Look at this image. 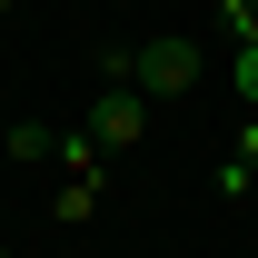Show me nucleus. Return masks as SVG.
I'll return each mask as SVG.
<instances>
[{
  "mask_svg": "<svg viewBox=\"0 0 258 258\" xmlns=\"http://www.w3.org/2000/svg\"><path fill=\"white\" fill-rule=\"evenodd\" d=\"M0 139H10V119H0Z\"/></svg>",
  "mask_w": 258,
  "mask_h": 258,
  "instance_id": "nucleus-8",
  "label": "nucleus"
},
{
  "mask_svg": "<svg viewBox=\"0 0 258 258\" xmlns=\"http://www.w3.org/2000/svg\"><path fill=\"white\" fill-rule=\"evenodd\" d=\"M129 90H139V99H179V90H199V40H179V30L139 40V50H129Z\"/></svg>",
  "mask_w": 258,
  "mask_h": 258,
  "instance_id": "nucleus-1",
  "label": "nucleus"
},
{
  "mask_svg": "<svg viewBox=\"0 0 258 258\" xmlns=\"http://www.w3.org/2000/svg\"><path fill=\"white\" fill-rule=\"evenodd\" d=\"M228 90H238V109H258V40L238 50V60H228Z\"/></svg>",
  "mask_w": 258,
  "mask_h": 258,
  "instance_id": "nucleus-6",
  "label": "nucleus"
},
{
  "mask_svg": "<svg viewBox=\"0 0 258 258\" xmlns=\"http://www.w3.org/2000/svg\"><path fill=\"white\" fill-rule=\"evenodd\" d=\"M219 30H228V50H248L258 40V0H219Z\"/></svg>",
  "mask_w": 258,
  "mask_h": 258,
  "instance_id": "nucleus-5",
  "label": "nucleus"
},
{
  "mask_svg": "<svg viewBox=\"0 0 258 258\" xmlns=\"http://www.w3.org/2000/svg\"><path fill=\"white\" fill-rule=\"evenodd\" d=\"M0 149H10V159H20V169H40V159H50V149H60V129H10Z\"/></svg>",
  "mask_w": 258,
  "mask_h": 258,
  "instance_id": "nucleus-4",
  "label": "nucleus"
},
{
  "mask_svg": "<svg viewBox=\"0 0 258 258\" xmlns=\"http://www.w3.org/2000/svg\"><path fill=\"white\" fill-rule=\"evenodd\" d=\"M90 209H99V179H70V189L50 199V219H60V228H80V219H90Z\"/></svg>",
  "mask_w": 258,
  "mask_h": 258,
  "instance_id": "nucleus-3",
  "label": "nucleus"
},
{
  "mask_svg": "<svg viewBox=\"0 0 258 258\" xmlns=\"http://www.w3.org/2000/svg\"><path fill=\"white\" fill-rule=\"evenodd\" d=\"M0 20H10V0H0Z\"/></svg>",
  "mask_w": 258,
  "mask_h": 258,
  "instance_id": "nucleus-7",
  "label": "nucleus"
},
{
  "mask_svg": "<svg viewBox=\"0 0 258 258\" xmlns=\"http://www.w3.org/2000/svg\"><path fill=\"white\" fill-rule=\"evenodd\" d=\"M80 129H90L99 149L119 159V149H139V129H149V99H139V90H99V99H90V119H80Z\"/></svg>",
  "mask_w": 258,
  "mask_h": 258,
  "instance_id": "nucleus-2",
  "label": "nucleus"
},
{
  "mask_svg": "<svg viewBox=\"0 0 258 258\" xmlns=\"http://www.w3.org/2000/svg\"><path fill=\"white\" fill-rule=\"evenodd\" d=\"M0 258H10V248H0Z\"/></svg>",
  "mask_w": 258,
  "mask_h": 258,
  "instance_id": "nucleus-9",
  "label": "nucleus"
}]
</instances>
